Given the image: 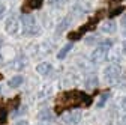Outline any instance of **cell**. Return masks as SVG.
<instances>
[{
	"instance_id": "8992f818",
	"label": "cell",
	"mask_w": 126,
	"mask_h": 125,
	"mask_svg": "<svg viewBox=\"0 0 126 125\" xmlns=\"http://www.w3.org/2000/svg\"><path fill=\"white\" fill-rule=\"evenodd\" d=\"M101 29H102V32L104 33H114L116 30H117V26H116V23L114 21H105L102 26H101Z\"/></svg>"
},
{
	"instance_id": "30bf717a",
	"label": "cell",
	"mask_w": 126,
	"mask_h": 125,
	"mask_svg": "<svg viewBox=\"0 0 126 125\" xmlns=\"http://www.w3.org/2000/svg\"><path fill=\"white\" fill-rule=\"evenodd\" d=\"M71 50H72V44L69 42V44H66V45H65V47H63V48H62V50L59 51L57 57H59V59H65V57L68 56V53H69Z\"/></svg>"
},
{
	"instance_id": "7c38bea8",
	"label": "cell",
	"mask_w": 126,
	"mask_h": 125,
	"mask_svg": "<svg viewBox=\"0 0 126 125\" xmlns=\"http://www.w3.org/2000/svg\"><path fill=\"white\" fill-rule=\"evenodd\" d=\"M21 83H23V77L21 75H15V77H12V79L9 80V86L11 87H18Z\"/></svg>"
},
{
	"instance_id": "8fae6325",
	"label": "cell",
	"mask_w": 126,
	"mask_h": 125,
	"mask_svg": "<svg viewBox=\"0 0 126 125\" xmlns=\"http://www.w3.org/2000/svg\"><path fill=\"white\" fill-rule=\"evenodd\" d=\"M108 98H110V93H102V95L98 98V101H96V107L98 108H102L105 105V103L108 101Z\"/></svg>"
},
{
	"instance_id": "4fadbf2b",
	"label": "cell",
	"mask_w": 126,
	"mask_h": 125,
	"mask_svg": "<svg viewBox=\"0 0 126 125\" xmlns=\"http://www.w3.org/2000/svg\"><path fill=\"white\" fill-rule=\"evenodd\" d=\"M86 84H87V87H90V89L96 87V84H98V79H96V75H90L89 79L86 80Z\"/></svg>"
},
{
	"instance_id": "5b68a950",
	"label": "cell",
	"mask_w": 126,
	"mask_h": 125,
	"mask_svg": "<svg viewBox=\"0 0 126 125\" xmlns=\"http://www.w3.org/2000/svg\"><path fill=\"white\" fill-rule=\"evenodd\" d=\"M6 32L11 33V35L18 32V20L15 18V17L8 18V21H6Z\"/></svg>"
},
{
	"instance_id": "ac0fdd59",
	"label": "cell",
	"mask_w": 126,
	"mask_h": 125,
	"mask_svg": "<svg viewBox=\"0 0 126 125\" xmlns=\"http://www.w3.org/2000/svg\"><path fill=\"white\" fill-rule=\"evenodd\" d=\"M120 23H122V26H123V27H126V15H123V18H122V21H120Z\"/></svg>"
},
{
	"instance_id": "5bb4252c",
	"label": "cell",
	"mask_w": 126,
	"mask_h": 125,
	"mask_svg": "<svg viewBox=\"0 0 126 125\" xmlns=\"http://www.w3.org/2000/svg\"><path fill=\"white\" fill-rule=\"evenodd\" d=\"M41 3H42V0H33V2H32V6L38 8V6H41Z\"/></svg>"
},
{
	"instance_id": "3957f363",
	"label": "cell",
	"mask_w": 126,
	"mask_h": 125,
	"mask_svg": "<svg viewBox=\"0 0 126 125\" xmlns=\"http://www.w3.org/2000/svg\"><path fill=\"white\" fill-rule=\"evenodd\" d=\"M104 72H105V79L108 82H114L120 77L122 71H120V66H117V65H108Z\"/></svg>"
},
{
	"instance_id": "6da1fadb",
	"label": "cell",
	"mask_w": 126,
	"mask_h": 125,
	"mask_svg": "<svg viewBox=\"0 0 126 125\" xmlns=\"http://www.w3.org/2000/svg\"><path fill=\"white\" fill-rule=\"evenodd\" d=\"M113 45V41H110V39H105L102 41L96 48H94V51L92 53L90 59L92 62H94V63H101V62H104L108 56V50H110V47Z\"/></svg>"
},
{
	"instance_id": "7a4b0ae2",
	"label": "cell",
	"mask_w": 126,
	"mask_h": 125,
	"mask_svg": "<svg viewBox=\"0 0 126 125\" xmlns=\"http://www.w3.org/2000/svg\"><path fill=\"white\" fill-rule=\"evenodd\" d=\"M21 23H23V33L24 35H29V36H33V35H38L41 32V29L36 26V21L35 18L29 14H24L21 17Z\"/></svg>"
},
{
	"instance_id": "52a82bcc",
	"label": "cell",
	"mask_w": 126,
	"mask_h": 125,
	"mask_svg": "<svg viewBox=\"0 0 126 125\" xmlns=\"http://www.w3.org/2000/svg\"><path fill=\"white\" fill-rule=\"evenodd\" d=\"M71 23H72V15H68L66 18H63V21L59 24V27H57V33H62V32H65V30L71 26Z\"/></svg>"
},
{
	"instance_id": "44dd1931",
	"label": "cell",
	"mask_w": 126,
	"mask_h": 125,
	"mask_svg": "<svg viewBox=\"0 0 126 125\" xmlns=\"http://www.w3.org/2000/svg\"><path fill=\"white\" fill-rule=\"evenodd\" d=\"M114 2H117V0H114Z\"/></svg>"
},
{
	"instance_id": "e0dca14e",
	"label": "cell",
	"mask_w": 126,
	"mask_h": 125,
	"mask_svg": "<svg viewBox=\"0 0 126 125\" xmlns=\"http://www.w3.org/2000/svg\"><path fill=\"white\" fill-rule=\"evenodd\" d=\"M122 11H123V9H122V8H117V9H114V11H113V12H111V15H117V14H120V12H122Z\"/></svg>"
},
{
	"instance_id": "9c48e42d",
	"label": "cell",
	"mask_w": 126,
	"mask_h": 125,
	"mask_svg": "<svg viewBox=\"0 0 126 125\" xmlns=\"http://www.w3.org/2000/svg\"><path fill=\"white\" fill-rule=\"evenodd\" d=\"M38 118H39V121H44V122H48V121H53V113L50 112V110H44V112H41L39 115H38Z\"/></svg>"
},
{
	"instance_id": "2e32d148",
	"label": "cell",
	"mask_w": 126,
	"mask_h": 125,
	"mask_svg": "<svg viewBox=\"0 0 126 125\" xmlns=\"http://www.w3.org/2000/svg\"><path fill=\"white\" fill-rule=\"evenodd\" d=\"M5 11H6V8H5V5H2L0 3V18L3 17V14H5Z\"/></svg>"
},
{
	"instance_id": "277c9868",
	"label": "cell",
	"mask_w": 126,
	"mask_h": 125,
	"mask_svg": "<svg viewBox=\"0 0 126 125\" xmlns=\"http://www.w3.org/2000/svg\"><path fill=\"white\" fill-rule=\"evenodd\" d=\"M63 121H65L66 124H69V125H77V124H80V121H81V113L78 110L69 112L66 115H63Z\"/></svg>"
},
{
	"instance_id": "ba28073f",
	"label": "cell",
	"mask_w": 126,
	"mask_h": 125,
	"mask_svg": "<svg viewBox=\"0 0 126 125\" xmlns=\"http://www.w3.org/2000/svg\"><path fill=\"white\" fill-rule=\"evenodd\" d=\"M51 69H53V66H51L50 63H47V62H42V63H39V65L36 66V72H39V74H42V75L51 72Z\"/></svg>"
},
{
	"instance_id": "9a60e30c",
	"label": "cell",
	"mask_w": 126,
	"mask_h": 125,
	"mask_svg": "<svg viewBox=\"0 0 126 125\" xmlns=\"http://www.w3.org/2000/svg\"><path fill=\"white\" fill-rule=\"evenodd\" d=\"M51 2H53V3H56V5H65L68 0H51Z\"/></svg>"
},
{
	"instance_id": "d6986e66",
	"label": "cell",
	"mask_w": 126,
	"mask_h": 125,
	"mask_svg": "<svg viewBox=\"0 0 126 125\" xmlns=\"http://www.w3.org/2000/svg\"><path fill=\"white\" fill-rule=\"evenodd\" d=\"M123 53H125V54H126V41H125V42H123Z\"/></svg>"
},
{
	"instance_id": "ffe728a7",
	"label": "cell",
	"mask_w": 126,
	"mask_h": 125,
	"mask_svg": "<svg viewBox=\"0 0 126 125\" xmlns=\"http://www.w3.org/2000/svg\"><path fill=\"white\" fill-rule=\"evenodd\" d=\"M2 44H3V41H2V38H0V47H2Z\"/></svg>"
}]
</instances>
